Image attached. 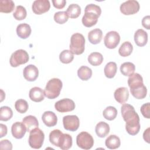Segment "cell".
<instances>
[{
	"mask_svg": "<svg viewBox=\"0 0 150 150\" xmlns=\"http://www.w3.org/2000/svg\"><path fill=\"white\" fill-rule=\"evenodd\" d=\"M121 115L125 121V129L131 135H137L140 130L139 117L134 107L129 104H124L121 107Z\"/></svg>",
	"mask_w": 150,
	"mask_h": 150,
	"instance_id": "1",
	"label": "cell"
},
{
	"mask_svg": "<svg viewBox=\"0 0 150 150\" xmlns=\"http://www.w3.org/2000/svg\"><path fill=\"white\" fill-rule=\"evenodd\" d=\"M62 86V81L59 79L53 78L49 80L44 90L45 96L49 99L56 98L59 96Z\"/></svg>",
	"mask_w": 150,
	"mask_h": 150,
	"instance_id": "2",
	"label": "cell"
},
{
	"mask_svg": "<svg viewBox=\"0 0 150 150\" xmlns=\"http://www.w3.org/2000/svg\"><path fill=\"white\" fill-rule=\"evenodd\" d=\"M70 50L76 55L82 54L85 49V39L80 33H75L71 36Z\"/></svg>",
	"mask_w": 150,
	"mask_h": 150,
	"instance_id": "3",
	"label": "cell"
},
{
	"mask_svg": "<svg viewBox=\"0 0 150 150\" xmlns=\"http://www.w3.org/2000/svg\"><path fill=\"white\" fill-rule=\"evenodd\" d=\"M45 139L43 132L38 127L32 129L29 134L28 142L29 146L34 149H39L42 147Z\"/></svg>",
	"mask_w": 150,
	"mask_h": 150,
	"instance_id": "4",
	"label": "cell"
},
{
	"mask_svg": "<svg viewBox=\"0 0 150 150\" xmlns=\"http://www.w3.org/2000/svg\"><path fill=\"white\" fill-rule=\"evenodd\" d=\"M29 60V54L23 49H19L14 52L11 56L9 63L12 67H16L25 64Z\"/></svg>",
	"mask_w": 150,
	"mask_h": 150,
	"instance_id": "5",
	"label": "cell"
},
{
	"mask_svg": "<svg viewBox=\"0 0 150 150\" xmlns=\"http://www.w3.org/2000/svg\"><path fill=\"white\" fill-rule=\"evenodd\" d=\"M76 144L80 148L88 150L93 147L94 139L89 133L83 131L77 135L76 137Z\"/></svg>",
	"mask_w": 150,
	"mask_h": 150,
	"instance_id": "6",
	"label": "cell"
},
{
	"mask_svg": "<svg viewBox=\"0 0 150 150\" xmlns=\"http://www.w3.org/2000/svg\"><path fill=\"white\" fill-rule=\"evenodd\" d=\"M139 4L138 1L135 0L127 1L120 5V9L121 12L125 15H134L139 10Z\"/></svg>",
	"mask_w": 150,
	"mask_h": 150,
	"instance_id": "7",
	"label": "cell"
},
{
	"mask_svg": "<svg viewBox=\"0 0 150 150\" xmlns=\"http://www.w3.org/2000/svg\"><path fill=\"white\" fill-rule=\"evenodd\" d=\"M63 124L65 129L70 131H76L79 127L80 121L77 115H66L63 118Z\"/></svg>",
	"mask_w": 150,
	"mask_h": 150,
	"instance_id": "8",
	"label": "cell"
},
{
	"mask_svg": "<svg viewBox=\"0 0 150 150\" xmlns=\"http://www.w3.org/2000/svg\"><path fill=\"white\" fill-rule=\"evenodd\" d=\"M74 102L70 98H63L57 101L54 104L55 109L60 112L71 111L75 108Z\"/></svg>",
	"mask_w": 150,
	"mask_h": 150,
	"instance_id": "9",
	"label": "cell"
},
{
	"mask_svg": "<svg viewBox=\"0 0 150 150\" xmlns=\"http://www.w3.org/2000/svg\"><path fill=\"white\" fill-rule=\"evenodd\" d=\"M120 41V36L116 31H110L105 35L104 38L105 46L110 49L115 48Z\"/></svg>",
	"mask_w": 150,
	"mask_h": 150,
	"instance_id": "10",
	"label": "cell"
},
{
	"mask_svg": "<svg viewBox=\"0 0 150 150\" xmlns=\"http://www.w3.org/2000/svg\"><path fill=\"white\" fill-rule=\"evenodd\" d=\"M50 8V4L48 0H36L32 6L33 12L37 15H41L47 12Z\"/></svg>",
	"mask_w": 150,
	"mask_h": 150,
	"instance_id": "11",
	"label": "cell"
},
{
	"mask_svg": "<svg viewBox=\"0 0 150 150\" xmlns=\"http://www.w3.org/2000/svg\"><path fill=\"white\" fill-rule=\"evenodd\" d=\"M23 75L26 80L33 81L36 80L39 76L38 69L33 64H29L24 68Z\"/></svg>",
	"mask_w": 150,
	"mask_h": 150,
	"instance_id": "12",
	"label": "cell"
},
{
	"mask_svg": "<svg viewBox=\"0 0 150 150\" xmlns=\"http://www.w3.org/2000/svg\"><path fill=\"white\" fill-rule=\"evenodd\" d=\"M26 131V128L22 122H16L12 125L11 132L12 136L16 139L22 138Z\"/></svg>",
	"mask_w": 150,
	"mask_h": 150,
	"instance_id": "13",
	"label": "cell"
},
{
	"mask_svg": "<svg viewBox=\"0 0 150 150\" xmlns=\"http://www.w3.org/2000/svg\"><path fill=\"white\" fill-rule=\"evenodd\" d=\"M115 100L120 104H124L127 101L129 97V91L127 88L124 87H119L115 90L114 93Z\"/></svg>",
	"mask_w": 150,
	"mask_h": 150,
	"instance_id": "14",
	"label": "cell"
},
{
	"mask_svg": "<svg viewBox=\"0 0 150 150\" xmlns=\"http://www.w3.org/2000/svg\"><path fill=\"white\" fill-rule=\"evenodd\" d=\"M72 137L68 134L62 133L58 140L57 146L62 150H67L72 146Z\"/></svg>",
	"mask_w": 150,
	"mask_h": 150,
	"instance_id": "15",
	"label": "cell"
},
{
	"mask_svg": "<svg viewBox=\"0 0 150 150\" xmlns=\"http://www.w3.org/2000/svg\"><path fill=\"white\" fill-rule=\"evenodd\" d=\"M42 120L43 123L48 127L56 125L57 122V117L56 115L50 111H45L42 114Z\"/></svg>",
	"mask_w": 150,
	"mask_h": 150,
	"instance_id": "16",
	"label": "cell"
},
{
	"mask_svg": "<svg viewBox=\"0 0 150 150\" xmlns=\"http://www.w3.org/2000/svg\"><path fill=\"white\" fill-rule=\"evenodd\" d=\"M98 17L99 16L94 13L85 12L82 18V23L86 27H91L97 23Z\"/></svg>",
	"mask_w": 150,
	"mask_h": 150,
	"instance_id": "17",
	"label": "cell"
},
{
	"mask_svg": "<svg viewBox=\"0 0 150 150\" xmlns=\"http://www.w3.org/2000/svg\"><path fill=\"white\" fill-rule=\"evenodd\" d=\"M134 41L139 47L145 46L148 42V34L142 29H138L134 34Z\"/></svg>",
	"mask_w": 150,
	"mask_h": 150,
	"instance_id": "18",
	"label": "cell"
},
{
	"mask_svg": "<svg viewBox=\"0 0 150 150\" xmlns=\"http://www.w3.org/2000/svg\"><path fill=\"white\" fill-rule=\"evenodd\" d=\"M30 99L35 102H40L44 100L45 93L44 91L38 87L32 88L29 93Z\"/></svg>",
	"mask_w": 150,
	"mask_h": 150,
	"instance_id": "19",
	"label": "cell"
},
{
	"mask_svg": "<svg viewBox=\"0 0 150 150\" xmlns=\"http://www.w3.org/2000/svg\"><path fill=\"white\" fill-rule=\"evenodd\" d=\"M128 84L130 89L138 88L144 85L143 79L139 74L133 73L128 79Z\"/></svg>",
	"mask_w": 150,
	"mask_h": 150,
	"instance_id": "20",
	"label": "cell"
},
{
	"mask_svg": "<svg viewBox=\"0 0 150 150\" xmlns=\"http://www.w3.org/2000/svg\"><path fill=\"white\" fill-rule=\"evenodd\" d=\"M22 123L24 124L28 132H30L32 129L38 128L39 122L37 118L33 115H28L23 118Z\"/></svg>",
	"mask_w": 150,
	"mask_h": 150,
	"instance_id": "21",
	"label": "cell"
},
{
	"mask_svg": "<svg viewBox=\"0 0 150 150\" xmlns=\"http://www.w3.org/2000/svg\"><path fill=\"white\" fill-rule=\"evenodd\" d=\"M31 28L28 23H21L18 25L16 28L17 35L21 39H25L31 34Z\"/></svg>",
	"mask_w": 150,
	"mask_h": 150,
	"instance_id": "22",
	"label": "cell"
},
{
	"mask_svg": "<svg viewBox=\"0 0 150 150\" xmlns=\"http://www.w3.org/2000/svg\"><path fill=\"white\" fill-rule=\"evenodd\" d=\"M95 131L98 137L104 138L110 132V126L107 123L104 121H100L96 125Z\"/></svg>",
	"mask_w": 150,
	"mask_h": 150,
	"instance_id": "23",
	"label": "cell"
},
{
	"mask_svg": "<svg viewBox=\"0 0 150 150\" xmlns=\"http://www.w3.org/2000/svg\"><path fill=\"white\" fill-rule=\"evenodd\" d=\"M102 38L103 32L98 28L91 30L88 34V39L89 42L93 45L99 43L101 42Z\"/></svg>",
	"mask_w": 150,
	"mask_h": 150,
	"instance_id": "24",
	"label": "cell"
},
{
	"mask_svg": "<svg viewBox=\"0 0 150 150\" xmlns=\"http://www.w3.org/2000/svg\"><path fill=\"white\" fill-rule=\"evenodd\" d=\"M105 146L110 149H115L120 147L121 141L120 138L115 135H110L105 141Z\"/></svg>",
	"mask_w": 150,
	"mask_h": 150,
	"instance_id": "25",
	"label": "cell"
},
{
	"mask_svg": "<svg viewBox=\"0 0 150 150\" xmlns=\"http://www.w3.org/2000/svg\"><path fill=\"white\" fill-rule=\"evenodd\" d=\"M117 64L115 62H110L106 64L104 69V72L106 77L108 79H112L115 76L117 73Z\"/></svg>",
	"mask_w": 150,
	"mask_h": 150,
	"instance_id": "26",
	"label": "cell"
},
{
	"mask_svg": "<svg viewBox=\"0 0 150 150\" xmlns=\"http://www.w3.org/2000/svg\"><path fill=\"white\" fill-rule=\"evenodd\" d=\"M15 8V3L12 0L0 1V12L2 13H11Z\"/></svg>",
	"mask_w": 150,
	"mask_h": 150,
	"instance_id": "27",
	"label": "cell"
},
{
	"mask_svg": "<svg viewBox=\"0 0 150 150\" xmlns=\"http://www.w3.org/2000/svg\"><path fill=\"white\" fill-rule=\"evenodd\" d=\"M135 65L131 62H125L120 66V71L125 76H130L134 73Z\"/></svg>",
	"mask_w": 150,
	"mask_h": 150,
	"instance_id": "28",
	"label": "cell"
},
{
	"mask_svg": "<svg viewBox=\"0 0 150 150\" xmlns=\"http://www.w3.org/2000/svg\"><path fill=\"white\" fill-rule=\"evenodd\" d=\"M78 77L83 81L90 79L92 76V70L87 66H82L77 70Z\"/></svg>",
	"mask_w": 150,
	"mask_h": 150,
	"instance_id": "29",
	"label": "cell"
},
{
	"mask_svg": "<svg viewBox=\"0 0 150 150\" xmlns=\"http://www.w3.org/2000/svg\"><path fill=\"white\" fill-rule=\"evenodd\" d=\"M103 61V56L100 53L98 52H93L88 56V63L93 66L100 65Z\"/></svg>",
	"mask_w": 150,
	"mask_h": 150,
	"instance_id": "30",
	"label": "cell"
},
{
	"mask_svg": "<svg viewBox=\"0 0 150 150\" xmlns=\"http://www.w3.org/2000/svg\"><path fill=\"white\" fill-rule=\"evenodd\" d=\"M133 50V46L131 43L128 41L124 42L120 47L118 53L120 56L122 57H127L129 56Z\"/></svg>",
	"mask_w": 150,
	"mask_h": 150,
	"instance_id": "31",
	"label": "cell"
},
{
	"mask_svg": "<svg viewBox=\"0 0 150 150\" xmlns=\"http://www.w3.org/2000/svg\"><path fill=\"white\" fill-rule=\"evenodd\" d=\"M66 13L69 18L72 19L77 18L81 13V8L77 4H72L67 8Z\"/></svg>",
	"mask_w": 150,
	"mask_h": 150,
	"instance_id": "32",
	"label": "cell"
},
{
	"mask_svg": "<svg viewBox=\"0 0 150 150\" xmlns=\"http://www.w3.org/2000/svg\"><path fill=\"white\" fill-rule=\"evenodd\" d=\"M130 91L133 97L139 100L144 98L146 96L147 94V89L144 85H142V86L137 88L130 89Z\"/></svg>",
	"mask_w": 150,
	"mask_h": 150,
	"instance_id": "33",
	"label": "cell"
},
{
	"mask_svg": "<svg viewBox=\"0 0 150 150\" xmlns=\"http://www.w3.org/2000/svg\"><path fill=\"white\" fill-rule=\"evenodd\" d=\"M117 115V109L112 106H108L106 107L103 112V115L107 120L112 121L114 120Z\"/></svg>",
	"mask_w": 150,
	"mask_h": 150,
	"instance_id": "34",
	"label": "cell"
},
{
	"mask_svg": "<svg viewBox=\"0 0 150 150\" xmlns=\"http://www.w3.org/2000/svg\"><path fill=\"white\" fill-rule=\"evenodd\" d=\"M74 59L73 53L69 50H64L59 54L60 61L64 64L71 63Z\"/></svg>",
	"mask_w": 150,
	"mask_h": 150,
	"instance_id": "35",
	"label": "cell"
},
{
	"mask_svg": "<svg viewBox=\"0 0 150 150\" xmlns=\"http://www.w3.org/2000/svg\"><path fill=\"white\" fill-rule=\"evenodd\" d=\"M13 115L12 109L8 106H3L0 110V120L7 121L9 120Z\"/></svg>",
	"mask_w": 150,
	"mask_h": 150,
	"instance_id": "36",
	"label": "cell"
},
{
	"mask_svg": "<svg viewBox=\"0 0 150 150\" xmlns=\"http://www.w3.org/2000/svg\"><path fill=\"white\" fill-rule=\"evenodd\" d=\"M27 15L26 10L25 7L21 5H18L16 7L15 11L13 13V16L16 20L21 21L26 18Z\"/></svg>",
	"mask_w": 150,
	"mask_h": 150,
	"instance_id": "37",
	"label": "cell"
},
{
	"mask_svg": "<svg viewBox=\"0 0 150 150\" xmlns=\"http://www.w3.org/2000/svg\"><path fill=\"white\" fill-rule=\"evenodd\" d=\"M15 108L18 112L23 114L27 111L29 108L28 102L23 99H19L15 103Z\"/></svg>",
	"mask_w": 150,
	"mask_h": 150,
	"instance_id": "38",
	"label": "cell"
},
{
	"mask_svg": "<svg viewBox=\"0 0 150 150\" xmlns=\"http://www.w3.org/2000/svg\"><path fill=\"white\" fill-rule=\"evenodd\" d=\"M69 16L65 11H59L54 15V21L59 24H63L68 21Z\"/></svg>",
	"mask_w": 150,
	"mask_h": 150,
	"instance_id": "39",
	"label": "cell"
},
{
	"mask_svg": "<svg viewBox=\"0 0 150 150\" xmlns=\"http://www.w3.org/2000/svg\"><path fill=\"white\" fill-rule=\"evenodd\" d=\"M63 132L59 129H54L49 134V141L52 144L57 146L59 138Z\"/></svg>",
	"mask_w": 150,
	"mask_h": 150,
	"instance_id": "40",
	"label": "cell"
},
{
	"mask_svg": "<svg viewBox=\"0 0 150 150\" xmlns=\"http://www.w3.org/2000/svg\"><path fill=\"white\" fill-rule=\"evenodd\" d=\"M85 12H93L97 14L98 16H100L101 13V8L95 4H88L85 8Z\"/></svg>",
	"mask_w": 150,
	"mask_h": 150,
	"instance_id": "41",
	"label": "cell"
},
{
	"mask_svg": "<svg viewBox=\"0 0 150 150\" xmlns=\"http://www.w3.org/2000/svg\"><path fill=\"white\" fill-rule=\"evenodd\" d=\"M149 108H150L149 103H147L143 104L140 108V111H141V112L142 114V115L145 118H148V119H149L150 118Z\"/></svg>",
	"mask_w": 150,
	"mask_h": 150,
	"instance_id": "42",
	"label": "cell"
},
{
	"mask_svg": "<svg viewBox=\"0 0 150 150\" xmlns=\"http://www.w3.org/2000/svg\"><path fill=\"white\" fill-rule=\"evenodd\" d=\"M0 149H12V145L11 142L8 139H3L0 142Z\"/></svg>",
	"mask_w": 150,
	"mask_h": 150,
	"instance_id": "43",
	"label": "cell"
},
{
	"mask_svg": "<svg viewBox=\"0 0 150 150\" xmlns=\"http://www.w3.org/2000/svg\"><path fill=\"white\" fill-rule=\"evenodd\" d=\"M52 3L54 8L57 9H62L65 6L66 1L65 0H53Z\"/></svg>",
	"mask_w": 150,
	"mask_h": 150,
	"instance_id": "44",
	"label": "cell"
},
{
	"mask_svg": "<svg viewBox=\"0 0 150 150\" xmlns=\"http://www.w3.org/2000/svg\"><path fill=\"white\" fill-rule=\"evenodd\" d=\"M142 25L146 29H150V16L149 15L145 16L142 19Z\"/></svg>",
	"mask_w": 150,
	"mask_h": 150,
	"instance_id": "45",
	"label": "cell"
},
{
	"mask_svg": "<svg viewBox=\"0 0 150 150\" xmlns=\"http://www.w3.org/2000/svg\"><path fill=\"white\" fill-rule=\"evenodd\" d=\"M149 132H150V128H148L146 129H145L143 134V138L147 143L150 142V137H149Z\"/></svg>",
	"mask_w": 150,
	"mask_h": 150,
	"instance_id": "46",
	"label": "cell"
},
{
	"mask_svg": "<svg viewBox=\"0 0 150 150\" xmlns=\"http://www.w3.org/2000/svg\"><path fill=\"white\" fill-rule=\"evenodd\" d=\"M1 127V133H0V138H2L5 136L7 134V127L5 125L3 124H0Z\"/></svg>",
	"mask_w": 150,
	"mask_h": 150,
	"instance_id": "47",
	"label": "cell"
}]
</instances>
